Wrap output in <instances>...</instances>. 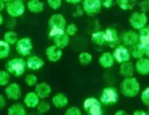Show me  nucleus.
<instances>
[{
  "label": "nucleus",
  "instance_id": "1",
  "mask_svg": "<svg viewBox=\"0 0 149 115\" xmlns=\"http://www.w3.org/2000/svg\"><path fill=\"white\" fill-rule=\"evenodd\" d=\"M48 27H49V37L53 39L56 36L65 33L66 19L60 13L52 15L48 19Z\"/></svg>",
  "mask_w": 149,
  "mask_h": 115
},
{
  "label": "nucleus",
  "instance_id": "2",
  "mask_svg": "<svg viewBox=\"0 0 149 115\" xmlns=\"http://www.w3.org/2000/svg\"><path fill=\"white\" fill-rule=\"evenodd\" d=\"M120 91L127 98H134L140 92V84L134 76L125 78L120 85Z\"/></svg>",
  "mask_w": 149,
  "mask_h": 115
},
{
  "label": "nucleus",
  "instance_id": "3",
  "mask_svg": "<svg viewBox=\"0 0 149 115\" xmlns=\"http://www.w3.org/2000/svg\"><path fill=\"white\" fill-rule=\"evenodd\" d=\"M26 68H27V63L23 58H13L7 61L5 65V69L15 78L23 76L26 71Z\"/></svg>",
  "mask_w": 149,
  "mask_h": 115
},
{
  "label": "nucleus",
  "instance_id": "4",
  "mask_svg": "<svg viewBox=\"0 0 149 115\" xmlns=\"http://www.w3.org/2000/svg\"><path fill=\"white\" fill-rule=\"evenodd\" d=\"M5 10L10 17L17 19V17L24 15L26 11V5L23 0H11V1L6 2Z\"/></svg>",
  "mask_w": 149,
  "mask_h": 115
},
{
  "label": "nucleus",
  "instance_id": "5",
  "mask_svg": "<svg viewBox=\"0 0 149 115\" xmlns=\"http://www.w3.org/2000/svg\"><path fill=\"white\" fill-rule=\"evenodd\" d=\"M147 23H148V17L146 13L142 11H135L129 17V24L132 27V29L136 31H139L145 26H147Z\"/></svg>",
  "mask_w": 149,
  "mask_h": 115
},
{
  "label": "nucleus",
  "instance_id": "6",
  "mask_svg": "<svg viewBox=\"0 0 149 115\" xmlns=\"http://www.w3.org/2000/svg\"><path fill=\"white\" fill-rule=\"evenodd\" d=\"M99 101L101 104L111 105L116 104L118 101V92L113 87H106L103 89L101 95L99 97Z\"/></svg>",
  "mask_w": 149,
  "mask_h": 115
},
{
  "label": "nucleus",
  "instance_id": "7",
  "mask_svg": "<svg viewBox=\"0 0 149 115\" xmlns=\"http://www.w3.org/2000/svg\"><path fill=\"white\" fill-rule=\"evenodd\" d=\"M84 110L90 115H102L101 102L96 98H87L83 103Z\"/></svg>",
  "mask_w": 149,
  "mask_h": 115
},
{
  "label": "nucleus",
  "instance_id": "8",
  "mask_svg": "<svg viewBox=\"0 0 149 115\" xmlns=\"http://www.w3.org/2000/svg\"><path fill=\"white\" fill-rule=\"evenodd\" d=\"M15 50L22 56H29L33 50V42L31 38L25 37L22 39L17 40L15 44Z\"/></svg>",
  "mask_w": 149,
  "mask_h": 115
},
{
  "label": "nucleus",
  "instance_id": "9",
  "mask_svg": "<svg viewBox=\"0 0 149 115\" xmlns=\"http://www.w3.org/2000/svg\"><path fill=\"white\" fill-rule=\"evenodd\" d=\"M82 7L86 15L89 17H93L101 11V0H84Z\"/></svg>",
  "mask_w": 149,
  "mask_h": 115
},
{
  "label": "nucleus",
  "instance_id": "10",
  "mask_svg": "<svg viewBox=\"0 0 149 115\" xmlns=\"http://www.w3.org/2000/svg\"><path fill=\"white\" fill-rule=\"evenodd\" d=\"M112 55L114 57V60L118 63H123V62L130 61L131 59V53L130 50L124 45H118L116 47V49L112 52Z\"/></svg>",
  "mask_w": 149,
  "mask_h": 115
},
{
  "label": "nucleus",
  "instance_id": "11",
  "mask_svg": "<svg viewBox=\"0 0 149 115\" xmlns=\"http://www.w3.org/2000/svg\"><path fill=\"white\" fill-rule=\"evenodd\" d=\"M5 96L9 100H19L22 97V89L17 82H11L5 87Z\"/></svg>",
  "mask_w": 149,
  "mask_h": 115
},
{
  "label": "nucleus",
  "instance_id": "12",
  "mask_svg": "<svg viewBox=\"0 0 149 115\" xmlns=\"http://www.w3.org/2000/svg\"><path fill=\"white\" fill-rule=\"evenodd\" d=\"M122 41L126 47H132L135 44L139 43V36L136 30H128L123 34Z\"/></svg>",
  "mask_w": 149,
  "mask_h": 115
},
{
  "label": "nucleus",
  "instance_id": "13",
  "mask_svg": "<svg viewBox=\"0 0 149 115\" xmlns=\"http://www.w3.org/2000/svg\"><path fill=\"white\" fill-rule=\"evenodd\" d=\"M45 55L49 61L57 62L58 60H60L62 57V50L53 44V45L48 46V47L46 48Z\"/></svg>",
  "mask_w": 149,
  "mask_h": 115
},
{
  "label": "nucleus",
  "instance_id": "14",
  "mask_svg": "<svg viewBox=\"0 0 149 115\" xmlns=\"http://www.w3.org/2000/svg\"><path fill=\"white\" fill-rule=\"evenodd\" d=\"M104 36H105V42L109 47L116 48V45L118 44L120 38H118V32L112 28H107L104 31Z\"/></svg>",
  "mask_w": 149,
  "mask_h": 115
},
{
  "label": "nucleus",
  "instance_id": "15",
  "mask_svg": "<svg viewBox=\"0 0 149 115\" xmlns=\"http://www.w3.org/2000/svg\"><path fill=\"white\" fill-rule=\"evenodd\" d=\"M135 71L140 76H148L149 74V58L142 57L137 59L135 63Z\"/></svg>",
  "mask_w": 149,
  "mask_h": 115
},
{
  "label": "nucleus",
  "instance_id": "16",
  "mask_svg": "<svg viewBox=\"0 0 149 115\" xmlns=\"http://www.w3.org/2000/svg\"><path fill=\"white\" fill-rule=\"evenodd\" d=\"M52 90L51 87L46 82H39L36 84L35 86V93L39 96L40 99H46L50 96Z\"/></svg>",
  "mask_w": 149,
  "mask_h": 115
},
{
  "label": "nucleus",
  "instance_id": "17",
  "mask_svg": "<svg viewBox=\"0 0 149 115\" xmlns=\"http://www.w3.org/2000/svg\"><path fill=\"white\" fill-rule=\"evenodd\" d=\"M26 63H27V67L29 68V69L39 70L43 67L45 62H44V60L42 59V58H40L39 56L33 55V56H29V57H28Z\"/></svg>",
  "mask_w": 149,
  "mask_h": 115
},
{
  "label": "nucleus",
  "instance_id": "18",
  "mask_svg": "<svg viewBox=\"0 0 149 115\" xmlns=\"http://www.w3.org/2000/svg\"><path fill=\"white\" fill-rule=\"evenodd\" d=\"M24 103H25L26 107H28V108H36L40 103V98L35 93V91L34 92H29L26 94L25 98H24Z\"/></svg>",
  "mask_w": 149,
  "mask_h": 115
},
{
  "label": "nucleus",
  "instance_id": "19",
  "mask_svg": "<svg viewBox=\"0 0 149 115\" xmlns=\"http://www.w3.org/2000/svg\"><path fill=\"white\" fill-rule=\"evenodd\" d=\"M118 72H120V76H124V78L133 76V74L135 73V64H133L132 62H130V61L123 62L120 65Z\"/></svg>",
  "mask_w": 149,
  "mask_h": 115
},
{
  "label": "nucleus",
  "instance_id": "20",
  "mask_svg": "<svg viewBox=\"0 0 149 115\" xmlns=\"http://www.w3.org/2000/svg\"><path fill=\"white\" fill-rule=\"evenodd\" d=\"M52 105H53L55 108L62 109L64 107H66V105L68 104V99L66 97V95H64L63 93H58V94L54 95L52 97Z\"/></svg>",
  "mask_w": 149,
  "mask_h": 115
},
{
  "label": "nucleus",
  "instance_id": "21",
  "mask_svg": "<svg viewBox=\"0 0 149 115\" xmlns=\"http://www.w3.org/2000/svg\"><path fill=\"white\" fill-rule=\"evenodd\" d=\"M114 61L116 60H114L113 55H112V53H109V52H104L99 57V64L103 68L112 67L114 64Z\"/></svg>",
  "mask_w": 149,
  "mask_h": 115
},
{
  "label": "nucleus",
  "instance_id": "22",
  "mask_svg": "<svg viewBox=\"0 0 149 115\" xmlns=\"http://www.w3.org/2000/svg\"><path fill=\"white\" fill-rule=\"evenodd\" d=\"M27 8L32 13H41L44 10V3L40 0H28Z\"/></svg>",
  "mask_w": 149,
  "mask_h": 115
},
{
  "label": "nucleus",
  "instance_id": "23",
  "mask_svg": "<svg viewBox=\"0 0 149 115\" xmlns=\"http://www.w3.org/2000/svg\"><path fill=\"white\" fill-rule=\"evenodd\" d=\"M53 44L55 46H57L58 48H60V49L68 47V44H70V36L66 33L56 36V37L53 38Z\"/></svg>",
  "mask_w": 149,
  "mask_h": 115
},
{
  "label": "nucleus",
  "instance_id": "24",
  "mask_svg": "<svg viewBox=\"0 0 149 115\" xmlns=\"http://www.w3.org/2000/svg\"><path fill=\"white\" fill-rule=\"evenodd\" d=\"M130 53L131 56L135 59H139V58H142L145 56V47L142 46L140 43L135 44L134 46L130 47Z\"/></svg>",
  "mask_w": 149,
  "mask_h": 115
},
{
  "label": "nucleus",
  "instance_id": "25",
  "mask_svg": "<svg viewBox=\"0 0 149 115\" xmlns=\"http://www.w3.org/2000/svg\"><path fill=\"white\" fill-rule=\"evenodd\" d=\"M7 114L8 115H26L27 114V110H26V107L24 106L23 104L15 103V104H13L7 109Z\"/></svg>",
  "mask_w": 149,
  "mask_h": 115
},
{
  "label": "nucleus",
  "instance_id": "26",
  "mask_svg": "<svg viewBox=\"0 0 149 115\" xmlns=\"http://www.w3.org/2000/svg\"><path fill=\"white\" fill-rule=\"evenodd\" d=\"M139 43L142 46L146 47L149 45V26H145L141 30H139Z\"/></svg>",
  "mask_w": 149,
  "mask_h": 115
},
{
  "label": "nucleus",
  "instance_id": "27",
  "mask_svg": "<svg viewBox=\"0 0 149 115\" xmlns=\"http://www.w3.org/2000/svg\"><path fill=\"white\" fill-rule=\"evenodd\" d=\"M116 3L122 10H132L137 3V0H116Z\"/></svg>",
  "mask_w": 149,
  "mask_h": 115
},
{
  "label": "nucleus",
  "instance_id": "28",
  "mask_svg": "<svg viewBox=\"0 0 149 115\" xmlns=\"http://www.w3.org/2000/svg\"><path fill=\"white\" fill-rule=\"evenodd\" d=\"M91 41L96 46H103L106 44L104 32H94L91 35Z\"/></svg>",
  "mask_w": 149,
  "mask_h": 115
},
{
  "label": "nucleus",
  "instance_id": "29",
  "mask_svg": "<svg viewBox=\"0 0 149 115\" xmlns=\"http://www.w3.org/2000/svg\"><path fill=\"white\" fill-rule=\"evenodd\" d=\"M10 53V45L4 40H0V59H5Z\"/></svg>",
  "mask_w": 149,
  "mask_h": 115
},
{
  "label": "nucleus",
  "instance_id": "30",
  "mask_svg": "<svg viewBox=\"0 0 149 115\" xmlns=\"http://www.w3.org/2000/svg\"><path fill=\"white\" fill-rule=\"evenodd\" d=\"M3 40H4L5 42H7V43L9 44V45H15L17 42V34L15 33L13 30H9V31H7L6 33L4 34V36H3Z\"/></svg>",
  "mask_w": 149,
  "mask_h": 115
},
{
  "label": "nucleus",
  "instance_id": "31",
  "mask_svg": "<svg viewBox=\"0 0 149 115\" xmlns=\"http://www.w3.org/2000/svg\"><path fill=\"white\" fill-rule=\"evenodd\" d=\"M92 60H93V57L89 52H82L79 54V62L82 65H88L91 63Z\"/></svg>",
  "mask_w": 149,
  "mask_h": 115
},
{
  "label": "nucleus",
  "instance_id": "32",
  "mask_svg": "<svg viewBox=\"0 0 149 115\" xmlns=\"http://www.w3.org/2000/svg\"><path fill=\"white\" fill-rule=\"evenodd\" d=\"M11 74L5 70H0V87H6L9 84Z\"/></svg>",
  "mask_w": 149,
  "mask_h": 115
},
{
  "label": "nucleus",
  "instance_id": "33",
  "mask_svg": "<svg viewBox=\"0 0 149 115\" xmlns=\"http://www.w3.org/2000/svg\"><path fill=\"white\" fill-rule=\"evenodd\" d=\"M38 110V112L41 113V114H45L48 111L50 110V103L46 102V101H42L38 104V106L36 107Z\"/></svg>",
  "mask_w": 149,
  "mask_h": 115
},
{
  "label": "nucleus",
  "instance_id": "34",
  "mask_svg": "<svg viewBox=\"0 0 149 115\" xmlns=\"http://www.w3.org/2000/svg\"><path fill=\"white\" fill-rule=\"evenodd\" d=\"M38 82V78L37 76L34 73H29L26 76L25 78V84L29 87H34L36 86V84Z\"/></svg>",
  "mask_w": 149,
  "mask_h": 115
},
{
  "label": "nucleus",
  "instance_id": "35",
  "mask_svg": "<svg viewBox=\"0 0 149 115\" xmlns=\"http://www.w3.org/2000/svg\"><path fill=\"white\" fill-rule=\"evenodd\" d=\"M79 32V29H78V26L74 25V24H68L65 27V33L68 34L70 37L72 36H76Z\"/></svg>",
  "mask_w": 149,
  "mask_h": 115
},
{
  "label": "nucleus",
  "instance_id": "36",
  "mask_svg": "<svg viewBox=\"0 0 149 115\" xmlns=\"http://www.w3.org/2000/svg\"><path fill=\"white\" fill-rule=\"evenodd\" d=\"M141 101L145 106L149 107V87L142 91L141 93Z\"/></svg>",
  "mask_w": 149,
  "mask_h": 115
},
{
  "label": "nucleus",
  "instance_id": "37",
  "mask_svg": "<svg viewBox=\"0 0 149 115\" xmlns=\"http://www.w3.org/2000/svg\"><path fill=\"white\" fill-rule=\"evenodd\" d=\"M47 4L51 9L56 10V9L60 8L62 4V0H47Z\"/></svg>",
  "mask_w": 149,
  "mask_h": 115
},
{
  "label": "nucleus",
  "instance_id": "38",
  "mask_svg": "<svg viewBox=\"0 0 149 115\" xmlns=\"http://www.w3.org/2000/svg\"><path fill=\"white\" fill-rule=\"evenodd\" d=\"M139 7H140V11L142 12H149V0H141L139 2Z\"/></svg>",
  "mask_w": 149,
  "mask_h": 115
},
{
  "label": "nucleus",
  "instance_id": "39",
  "mask_svg": "<svg viewBox=\"0 0 149 115\" xmlns=\"http://www.w3.org/2000/svg\"><path fill=\"white\" fill-rule=\"evenodd\" d=\"M81 114H82V111L78 107H74V106L70 107L65 111V115H81Z\"/></svg>",
  "mask_w": 149,
  "mask_h": 115
},
{
  "label": "nucleus",
  "instance_id": "40",
  "mask_svg": "<svg viewBox=\"0 0 149 115\" xmlns=\"http://www.w3.org/2000/svg\"><path fill=\"white\" fill-rule=\"evenodd\" d=\"M15 26H17V19H15V17H10V19L7 21V24H6L7 29L13 30L15 28Z\"/></svg>",
  "mask_w": 149,
  "mask_h": 115
},
{
  "label": "nucleus",
  "instance_id": "41",
  "mask_svg": "<svg viewBox=\"0 0 149 115\" xmlns=\"http://www.w3.org/2000/svg\"><path fill=\"white\" fill-rule=\"evenodd\" d=\"M114 3V0H101V4H102V7L104 8H110V7L113 5Z\"/></svg>",
  "mask_w": 149,
  "mask_h": 115
},
{
  "label": "nucleus",
  "instance_id": "42",
  "mask_svg": "<svg viewBox=\"0 0 149 115\" xmlns=\"http://www.w3.org/2000/svg\"><path fill=\"white\" fill-rule=\"evenodd\" d=\"M6 105V100H5L4 96L2 94H0V110L3 109Z\"/></svg>",
  "mask_w": 149,
  "mask_h": 115
},
{
  "label": "nucleus",
  "instance_id": "43",
  "mask_svg": "<svg viewBox=\"0 0 149 115\" xmlns=\"http://www.w3.org/2000/svg\"><path fill=\"white\" fill-rule=\"evenodd\" d=\"M133 114L134 115H147L148 113H147L146 111L142 110V109H138V110H135L134 112H133Z\"/></svg>",
  "mask_w": 149,
  "mask_h": 115
},
{
  "label": "nucleus",
  "instance_id": "44",
  "mask_svg": "<svg viewBox=\"0 0 149 115\" xmlns=\"http://www.w3.org/2000/svg\"><path fill=\"white\" fill-rule=\"evenodd\" d=\"M5 6H6V2H4L3 0H0V12L4 10Z\"/></svg>",
  "mask_w": 149,
  "mask_h": 115
},
{
  "label": "nucleus",
  "instance_id": "45",
  "mask_svg": "<svg viewBox=\"0 0 149 115\" xmlns=\"http://www.w3.org/2000/svg\"><path fill=\"white\" fill-rule=\"evenodd\" d=\"M68 3H70V4H78L82 1V0H65Z\"/></svg>",
  "mask_w": 149,
  "mask_h": 115
},
{
  "label": "nucleus",
  "instance_id": "46",
  "mask_svg": "<svg viewBox=\"0 0 149 115\" xmlns=\"http://www.w3.org/2000/svg\"><path fill=\"white\" fill-rule=\"evenodd\" d=\"M127 112L125 110H118L116 112V115H126Z\"/></svg>",
  "mask_w": 149,
  "mask_h": 115
},
{
  "label": "nucleus",
  "instance_id": "47",
  "mask_svg": "<svg viewBox=\"0 0 149 115\" xmlns=\"http://www.w3.org/2000/svg\"><path fill=\"white\" fill-rule=\"evenodd\" d=\"M145 56H146L147 58H149V45H147L146 47H145Z\"/></svg>",
  "mask_w": 149,
  "mask_h": 115
},
{
  "label": "nucleus",
  "instance_id": "48",
  "mask_svg": "<svg viewBox=\"0 0 149 115\" xmlns=\"http://www.w3.org/2000/svg\"><path fill=\"white\" fill-rule=\"evenodd\" d=\"M3 21H4V19H3V15H1V12H0V26H2Z\"/></svg>",
  "mask_w": 149,
  "mask_h": 115
},
{
  "label": "nucleus",
  "instance_id": "49",
  "mask_svg": "<svg viewBox=\"0 0 149 115\" xmlns=\"http://www.w3.org/2000/svg\"><path fill=\"white\" fill-rule=\"evenodd\" d=\"M4 2H8V1H11V0H3Z\"/></svg>",
  "mask_w": 149,
  "mask_h": 115
},
{
  "label": "nucleus",
  "instance_id": "50",
  "mask_svg": "<svg viewBox=\"0 0 149 115\" xmlns=\"http://www.w3.org/2000/svg\"><path fill=\"white\" fill-rule=\"evenodd\" d=\"M147 113H148V114H149V107H148V111H147Z\"/></svg>",
  "mask_w": 149,
  "mask_h": 115
},
{
  "label": "nucleus",
  "instance_id": "51",
  "mask_svg": "<svg viewBox=\"0 0 149 115\" xmlns=\"http://www.w3.org/2000/svg\"><path fill=\"white\" fill-rule=\"evenodd\" d=\"M23 1H24V0H23Z\"/></svg>",
  "mask_w": 149,
  "mask_h": 115
}]
</instances>
